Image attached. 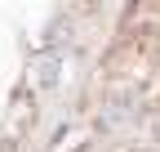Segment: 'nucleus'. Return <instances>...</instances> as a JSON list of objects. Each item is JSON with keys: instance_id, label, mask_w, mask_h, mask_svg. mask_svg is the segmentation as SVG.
<instances>
[{"instance_id": "nucleus-1", "label": "nucleus", "mask_w": 160, "mask_h": 152, "mask_svg": "<svg viewBox=\"0 0 160 152\" xmlns=\"http://www.w3.org/2000/svg\"><path fill=\"white\" fill-rule=\"evenodd\" d=\"M67 45V23H53V31H49V49H62Z\"/></svg>"}]
</instances>
